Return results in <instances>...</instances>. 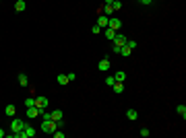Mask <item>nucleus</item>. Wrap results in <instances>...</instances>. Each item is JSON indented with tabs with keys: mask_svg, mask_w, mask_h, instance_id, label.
<instances>
[{
	"mask_svg": "<svg viewBox=\"0 0 186 138\" xmlns=\"http://www.w3.org/2000/svg\"><path fill=\"white\" fill-rule=\"evenodd\" d=\"M40 128H42V132H46V134H52L54 130H58V126H56V122H54V120H44Z\"/></svg>",
	"mask_w": 186,
	"mask_h": 138,
	"instance_id": "obj_1",
	"label": "nucleus"
},
{
	"mask_svg": "<svg viewBox=\"0 0 186 138\" xmlns=\"http://www.w3.org/2000/svg\"><path fill=\"white\" fill-rule=\"evenodd\" d=\"M108 27H110V29H114V31H120V27H122V21H120V19H116V17H110V21H108Z\"/></svg>",
	"mask_w": 186,
	"mask_h": 138,
	"instance_id": "obj_2",
	"label": "nucleus"
},
{
	"mask_svg": "<svg viewBox=\"0 0 186 138\" xmlns=\"http://www.w3.org/2000/svg\"><path fill=\"white\" fill-rule=\"evenodd\" d=\"M126 39H128L126 35H122V33H116V37L112 39V41H114V47H122L124 44H126Z\"/></svg>",
	"mask_w": 186,
	"mask_h": 138,
	"instance_id": "obj_3",
	"label": "nucleus"
},
{
	"mask_svg": "<svg viewBox=\"0 0 186 138\" xmlns=\"http://www.w3.org/2000/svg\"><path fill=\"white\" fill-rule=\"evenodd\" d=\"M48 103H50V101H48V97H42V95H40V97H35V107H37L40 111H42V109H46Z\"/></svg>",
	"mask_w": 186,
	"mask_h": 138,
	"instance_id": "obj_4",
	"label": "nucleus"
},
{
	"mask_svg": "<svg viewBox=\"0 0 186 138\" xmlns=\"http://www.w3.org/2000/svg\"><path fill=\"white\" fill-rule=\"evenodd\" d=\"M10 128H12V132H21V130L25 128V122H23V120H17V118H15V120L10 122Z\"/></svg>",
	"mask_w": 186,
	"mask_h": 138,
	"instance_id": "obj_5",
	"label": "nucleus"
},
{
	"mask_svg": "<svg viewBox=\"0 0 186 138\" xmlns=\"http://www.w3.org/2000/svg\"><path fill=\"white\" fill-rule=\"evenodd\" d=\"M97 68H99L101 72H108V70H110V60H108V58H103V60H99V64H97Z\"/></svg>",
	"mask_w": 186,
	"mask_h": 138,
	"instance_id": "obj_6",
	"label": "nucleus"
},
{
	"mask_svg": "<svg viewBox=\"0 0 186 138\" xmlns=\"http://www.w3.org/2000/svg\"><path fill=\"white\" fill-rule=\"evenodd\" d=\"M25 115H27L29 120H33V118H37V115H40V109H37L35 105H33V107H27V113H25Z\"/></svg>",
	"mask_w": 186,
	"mask_h": 138,
	"instance_id": "obj_7",
	"label": "nucleus"
},
{
	"mask_svg": "<svg viewBox=\"0 0 186 138\" xmlns=\"http://www.w3.org/2000/svg\"><path fill=\"white\" fill-rule=\"evenodd\" d=\"M25 8H27V2H25V0H17V2H15V10H17V12H23Z\"/></svg>",
	"mask_w": 186,
	"mask_h": 138,
	"instance_id": "obj_8",
	"label": "nucleus"
},
{
	"mask_svg": "<svg viewBox=\"0 0 186 138\" xmlns=\"http://www.w3.org/2000/svg\"><path fill=\"white\" fill-rule=\"evenodd\" d=\"M126 118H128L130 122H137V120H139V113H137V109H133V107H130V109L126 111Z\"/></svg>",
	"mask_w": 186,
	"mask_h": 138,
	"instance_id": "obj_9",
	"label": "nucleus"
},
{
	"mask_svg": "<svg viewBox=\"0 0 186 138\" xmlns=\"http://www.w3.org/2000/svg\"><path fill=\"white\" fill-rule=\"evenodd\" d=\"M114 81H116V83H122V81H126V72H122V70H118V72L114 74Z\"/></svg>",
	"mask_w": 186,
	"mask_h": 138,
	"instance_id": "obj_10",
	"label": "nucleus"
},
{
	"mask_svg": "<svg viewBox=\"0 0 186 138\" xmlns=\"http://www.w3.org/2000/svg\"><path fill=\"white\" fill-rule=\"evenodd\" d=\"M56 81H58V85H62V87L70 83V81H68V74H58V78H56Z\"/></svg>",
	"mask_w": 186,
	"mask_h": 138,
	"instance_id": "obj_11",
	"label": "nucleus"
},
{
	"mask_svg": "<svg viewBox=\"0 0 186 138\" xmlns=\"http://www.w3.org/2000/svg\"><path fill=\"white\" fill-rule=\"evenodd\" d=\"M50 115H52V120H54V122H58V120H62V115H64V113H62L60 109H54V111H50Z\"/></svg>",
	"mask_w": 186,
	"mask_h": 138,
	"instance_id": "obj_12",
	"label": "nucleus"
},
{
	"mask_svg": "<svg viewBox=\"0 0 186 138\" xmlns=\"http://www.w3.org/2000/svg\"><path fill=\"white\" fill-rule=\"evenodd\" d=\"M108 21H110V17H99V19H97V25H99L101 29H105V27H108Z\"/></svg>",
	"mask_w": 186,
	"mask_h": 138,
	"instance_id": "obj_13",
	"label": "nucleus"
},
{
	"mask_svg": "<svg viewBox=\"0 0 186 138\" xmlns=\"http://www.w3.org/2000/svg\"><path fill=\"white\" fill-rule=\"evenodd\" d=\"M19 85H21V87H29V78H27V74H19Z\"/></svg>",
	"mask_w": 186,
	"mask_h": 138,
	"instance_id": "obj_14",
	"label": "nucleus"
},
{
	"mask_svg": "<svg viewBox=\"0 0 186 138\" xmlns=\"http://www.w3.org/2000/svg\"><path fill=\"white\" fill-rule=\"evenodd\" d=\"M103 33H105V37H108V39H114V37H116V31H114V29H110V27H105V29H103Z\"/></svg>",
	"mask_w": 186,
	"mask_h": 138,
	"instance_id": "obj_15",
	"label": "nucleus"
},
{
	"mask_svg": "<svg viewBox=\"0 0 186 138\" xmlns=\"http://www.w3.org/2000/svg\"><path fill=\"white\" fill-rule=\"evenodd\" d=\"M4 113H6V115H15V113H17V107H15V105H6V107H4Z\"/></svg>",
	"mask_w": 186,
	"mask_h": 138,
	"instance_id": "obj_16",
	"label": "nucleus"
},
{
	"mask_svg": "<svg viewBox=\"0 0 186 138\" xmlns=\"http://www.w3.org/2000/svg\"><path fill=\"white\" fill-rule=\"evenodd\" d=\"M120 54H122L124 58H128V56L133 54V49H130V47H128V46H122V47H120Z\"/></svg>",
	"mask_w": 186,
	"mask_h": 138,
	"instance_id": "obj_17",
	"label": "nucleus"
},
{
	"mask_svg": "<svg viewBox=\"0 0 186 138\" xmlns=\"http://www.w3.org/2000/svg\"><path fill=\"white\" fill-rule=\"evenodd\" d=\"M176 111H178V115H182V120L186 118V105H182V103H180V105L176 107Z\"/></svg>",
	"mask_w": 186,
	"mask_h": 138,
	"instance_id": "obj_18",
	"label": "nucleus"
},
{
	"mask_svg": "<svg viewBox=\"0 0 186 138\" xmlns=\"http://www.w3.org/2000/svg\"><path fill=\"white\" fill-rule=\"evenodd\" d=\"M112 89H114V93H122L124 91V85H122V83H114Z\"/></svg>",
	"mask_w": 186,
	"mask_h": 138,
	"instance_id": "obj_19",
	"label": "nucleus"
},
{
	"mask_svg": "<svg viewBox=\"0 0 186 138\" xmlns=\"http://www.w3.org/2000/svg\"><path fill=\"white\" fill-rule=\"evenodd\" d=\"M112 8H114V12L120 10V8H122V2H120V0H114V2H112Z\"/></svg>",
	"mask_w": 186,
	"mask_h": 138,
	"instance_id": "obj_20",
	"label": "nucleus"
},
{
	"mask_svg": "<svg viewBox=\"0 0 186 138\" xmlns=\"http://www.w3.org/2000/svg\"><path fill=\"white\" fill-rule=\"evenodd\" d=\"M124 46H128L130 49H135V47H137V41H135V39H126V44H124Z\"/></svg>",
	"mask_w": 186,
	"mask_h": 138,
	"instance_id": "obj_21",
	"label": "nucleus"
},
{
	"mask_svg": "<svg viewBox=\"0 0 186 138\" xmlns=\"http://www.w3.org/2000/svg\"><path fill=\"white\" fill-rule=\"evenodd\" d=\"M35 105V99L31 97V99H25V107H33Z\"/></svg>",
	"mask_w": 186,
	"mask_h": 138,
	"instance_id": "obj_22",
	"label": "nucleus"
},
{
	"mask_svg": "<svg viewBox=\"0 0 186 138\" xmlns=\"http://www.w3.org/2000/svg\"><path fill=\"white\" fill-rule=\"evenodd\" d=\"M114 83H116V81H114V76H108V78H105V85H108V87H112Z\"/></svg>",
	"mask_w": 186,
	"mask_h": 138,
	"instance_id": "obj_23",
	"label": "nucleus"
},
{
	"mask_svg": "<svg viewBox=\"0 0 186 138\" xmlns=\"http://www.w3.org/2000/svg\"><path fill=\"white\" fill-rule=\"evenodd\" d=\"M139 134H141L143 138H147V136H149V128H143V130H141Z\"/></svg>",
	"mask_w": 186,
	"mask_h": 138,
	"instance_id": "obj_24",
	"label": "nucleus"
},
{
	"mask_svg": "<svg viewBox=\"0 0 186 138\" xmlns=\"http://www.w3.org/2000/svg\"><path fill=\"white\" fill-rule=\"evenodd\" d=\"M91 31H93V33H101V27H99V25H93Z\"/></svg>",
	"mask_w": 186,
	"mask_h": 138,
	"instance_id": "obj_25",
	"label": "nucleus"
},
{
	"mask_svg": "<svg viewBox=\"0 0 186 138\" xmlns=\"http://www.w3.org/2000/svg\"><path fill=\"white\" fill-rule=\"evenodd\" d=\"M143 6H149V4H153V0H139Z\"/></svg>",
	"mask_w": 186,
	"mask_h": 138,
	"instance_id": "obj_26",
	"label": "nucleus"
},
{
	"mask_svg": "<svg viewBox=\"0 0 186 138\" xmlns=\"http://www.w3.org/2000/svg\"><path fill=\"white\" fill-rule=\"evenodd\" d=\"M112 2H114V0H103V4H112Z\"/></svg>",
	"mask_w": 186,
	"mask_h": 138,
	"instance_id": "obj_27",
	"label": "nucleus"
},
{
	"mask_svg": "<svg viewBox=\"0 0 186 138\" xmlns=\"http://www.w3.org/2000/svg\"><path fill=\"white\" fill-rule=\"evenodd\" d=\"M0 138H4V130L2 128H0Z\"/></svg>",
	"mask_w": 186,
	"mask_h": 138,
	"instance_id": "obj_28",
	"label": "nucleus"
},
{
	"mask_svg": "<svg viewBox=\"0 0 186 138\" xmlns=\"http://www.w3.org/2000/svg\"><path fill=\"white\" fill-rule=\"evenodd\" d=\"M0 2H2V0H0Z\"/></svg>",
	"mask_w": 186,
	"mask_h": 138,
	"instance_id": "obj_29",
	"label": "nucleus"
}]
</instances>
